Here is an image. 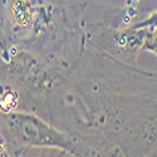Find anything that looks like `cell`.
Segmentation results:
<instances>
[{"instance_id": "6da1fadb", "label": "cell", "mask_w": 157, "mask_h": 157, "mask_svg": "<svg viewBox=\"0 0 157 157\" xmlns=\"http://www.w3.org/2000/svg\"><path fill=\"white\" fill-rule=\"evenodd\" d=\"M9 126L19 138L34 146H69V142L62 133L33 116L14 114Z\"/></svg>"}]
</instances>
